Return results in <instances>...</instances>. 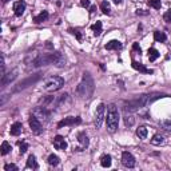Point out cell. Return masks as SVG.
<instances>
[{
  "label": "cell",
  "mask_w": 171,
  "mask_h": 171,
  "mask_svg": "<svg viewBox=\"0 0 171 171\" xmlns=\"http://www.w3.org/2000/svg\"><path fill=\"white\" fill-rule=\"evenodd\" d=\"M166 94H160V92H152V94H145V95H140L138 98L128 100V102L125 103V111L132 112V111H138V110L143 108V107H147L149 104H151L152 102L158 100L160 98H166Z\"/></svg>",
  "instance_id": "obj_1"
},
{
  "label": "cell",
  "mask_w": 171,
  "mask_h": 171,
  "mask_svg": "<svg viewBox=\"0 0 171 171\" xmlns=\"http://www.w3.org/2000/svg\"><path fill=\"white\" fill-rule=\"evenodd\" d=\"M29 62L32 63L33 67H42V66H50V64L63 67L66 63V58L62 52L55 51L51 53H39V55H35L32 58V60H29Z\"/></svg>",
  "instance_id": "obj_2"
},
{
  "label": "cell",
  "mask_w": 171,
  "mask_h": 171,
  "mask_svg": "<svg viewBox=\"0 0 171 171\" xmlns=\"http://www.w3.org/2000/svg\"><path fill=\"white\" fill-rule=\"evenodd\" d=\"M94 90H95V86H94V79L91 78L88 72L83 74L82 82L76 87V95L82 99H88L90 96L92 95Z\"/></svg>",
  "instance_id": "obj_3"
},
{
  "label": "cell",
  "mask_w": 171,
  "mask_h": 171,
  "mask_svg": "<svg viewBox=\"0 0 171 171\" xmlns=\"http://www.w3.org/2000/svg\"><path fill=\"white\" fill-rule=\"evenodd\" d=\"M119 126V111L118 107L111 103L107 107V130L110 132H115Z\"/></svg>",
  "instance_id": "obj_4"
},
{
  "label": "cell",
  "mask_w": 171,
  "mask_h": 171,
  "mask_svg": "<svg viewBox=\"0 0 171 171\" xmlns=\"http://www.w3.org/2000/svg\"><path fill=\"white\" fill-rule=\"evenodd\" d=\"M64 86V79L62 76H51L43 82V90L48 92H55Z\"/></svg>",
  "instance_id": "obj_5"
},
{
  "label": "cell",
  "mask_w": 171,
  "mask_h": 171,
  "mask_svg": "<svg viewBox=\"0 0 171 171\" xmlns=\"http://www.w3.org/2000/svg\"><path fill=\"white\" fill-rule=\"evenodd\" d=\"M72 106V99L71 96L68 95V94H62L60 96L56 98V102H55V107H53V110H56V111H68L70 108H71Z\"/></svg>",
  "instance_id": "obj_6"
},
{
  "label": "cell",
  "mask_w": 171,
  "mask_h": 171,
  "mask_svg": "<svg viewBox=\"0 0 171 171\" xmlns=\"http://www.w3.org/2000/svg\"><path fill=\"white\" fill-rule=\"evenodd\" d=\"M32 115H35L40 122L43 123H48L51 120V112L48 111V108H46L44 106H39V107H35L32 110Z\"/></svg>",
  "instance_id": "obj_7"
},
{
  "label": "cell",
  "mask_w": 171,
  "mask_h": 171,
  "mask_svg": "<svg viewBox=\"0 0 171 171\" xmlns=\"http://www.w3.org/2000/svg\"><path fill=\"white\" fill-rule=\"evenodd\" d=\"M42 75H43V74L38 72V74H35V75H32V76H29V78H27L26 80H22V82L18 83V86L15 87V91H16V92H18V91H22V90L27 88V87L32 86L33 83H36L40 78H42Z\"/></svg>",
  "instance_id": "obj_8"
},
{
  "label": "cell",
  "mask_w": 171,
  "mask_h": 171,
  "mask_svg": "<svg viewBox=\"0 0 171 171\" xmlns=\"http://www.w3.org/2000/svg\"><path fill=\"white\" fill-rule=\"evenodd\" d=\"M104 112H106V104L104 103H100L95 112V127L96 128H100V126H102L103 119H104Z\"/></svg>",
  "instance_id": "obj_9"
},
{
  "label": "cell",
  "mask_w": 171,
  "mask_h": 171,
  "mask_svg": "<svg viewBox=\"0 0 171 171\" xmlns=\"http://www.w3.org/2000/svg\"><path fill=\"white\" fill-rule=\"evenodd\" d=\"M28 123H29V127H31V130L33 131V134H36V135H39V134L43 132V126H42V122L36 118L35 115H31L28 119Z\"/></svg>",
  "instance_id": "obj_10"
},
{
  "label": "cell",
  "mask_w": 171,
  "mask_h": 171,
  "mask_svg": "<svg viewBox=\"0 0 171 171\" xmlns=\"http://www.w3.org/2000/svg\"><path fill=\"white\" fill-rule=\"evenodd\" d=\"M135 158H134V155L131 152L128 151H125L122 154V165L127 167V169H132V167H135Z\"/></svg>",
  "instance_id": "obj_11"
},
{
  "label": "cell",
  "mask_w": 171,
  "mask_h": 171,
  "mask_svg": "<svg viewBox=\"0 0 171 171\" xmlns=\"http://www.w3.org/2000/svg\"><path fill=\"white\" fill-rule=\"evenodd\" d=\"M82 123V119L79 116H68V118H64L63 120H60L58 123V127L62 128L64 126H75V125H80Z\"/></svg>",
  "instance_id": "obj_12"
},
{
  "label": "cell",
  "mask_w": 171,
  "mask_h": 171,
  "mask_svg": "<svg viewBox=\"0 0 171 171\" xmlns=\"http://www.w3.org/2000/svg\"><path fill=\"white\" fill-rule=\"evenodd\" d=\"M18 70H12L11 72H8L7 75H4V76H2V80H0V86L2 87H5L8 83H11L12 80H15L16 79V76H18Z\"/></svg>",
  "instance_id": "obj_13"
},
{
  "label": "cell",
  "mask_w": 171,
  "mask_h": 171,
  "mask_svg": "<svg viewBox=\"0 0 171 171\" xmlns=\"http://www.w3.org/2000/svg\"><path fill=\"white\" fill-rule=\"evenodd\" d=\"M52 145L56 150H62V151H64V150L67 149V146H68L66 142V139L63 138L62 135H56L55 138L52 139Z\"/></svg>",
  "instance_id": "obj_14"
},
{
  "label": "cell",
  "mask_w": 171,
  "mask_h": 171,
  "mask_svg": "<svg viewBox=\"0 0 171 171\" xmlns=\"http://www.w3.org/2000/svg\"><path fill=\"white\" fill-rule=\"evenodd\" d=\"M78 142L80 143V147L75 149L76 151H83V149L88 147L90 140H88V136H87V134H86L84 131H82V132H79V134H78Z\"/></svg>",
  "instance_id": "obj_15"
},
{
  "label": "cell",
  "mask_w": 171,
  "mask_h": 171,
  "mask_svg": "<svg viewBox=\"0 0 171 171\" xmlns=\"http://www.w3.org/2000/svg\"><path fill=\"white\" fill-rule=\"evenodd\" d=\"M131 66H132V68L134 70H136V71H139V72H142V74H154L152 70H150V68H147V67L145 64H142V63H138V62H135V60H132V63H131Z\"/></svg>",
  "instance_id": "obj_16"
},
{
  "label": "cell",
  "mask_w": 171,
  "mask_h": 171,
  "mask_svg": "<svg viewBox=\"0 0 171 171\" xmlns=\"http://www.w3.org/2000/svg\"><path fill=\"white\" fill-rule=\"evenodd\" d=\"M26 3L22 2V0H19V2H16L15 4H13V11H15V15L18 16V18H20V16L24 13L26 11Z\"/></svg>",
  "instance_id": "obj_17"
},
{
  "label": "cell",
  "mask_w": 171,
  "mask_h": 171,
  "mask_svg": "<svg viewBox=\"0 0 171 171\" xmlns=\"http://www.w3.org/2000/svg\"><path fill=\"white\" fill-rule=\"evenodd\" d=\"M22 131H23V125L20 122H15L11 126V130H9L12 136H19L20 134H22Z\"/></svg>",
  "instance_id": "obj_18"
},
{
  "label": "cell",
  "mask_w": 171,
  "mask_h": 171,
  "mask_svg": "<svg viewBox=\"0 0 171 171\" xmlns=\"http://www.w3.org/2000/svg\"><path fill=\"white\" fill-rule=\"evenodd\" d=\"M104 47H106V50H110V51H111V50H116V51H118V50L123 48V44L119 40H111V42H108Z\"/></svg>",
  "instance_id": "obj_19"
},
{
  "label": "cell",
  "mask_w": 171,
  "mask_h": 171,
  "mask_svg": "<svg viewBox=\"0 0 171 171\" xmlns=\"http://www.w3.org/2000/svg\"><path fill=\"white\" fill-rule=\"evenodd\" d=\"M48 16H50L48 11H42L38 16H35V18H33V23H35V24H40V23L46 22V20L48 19Z\"/></svg>",
  "instance_id": "obj_20"
},
{
  "label": "cell",
  "mask_w": 171,
  "mask_h": 171,
  "mask_svg": "<svg viewBox=\"0 0 171 171\" xmlns=\"http://www.w3.org/2000/svg\"><path fill=\"white\" fill-rule=\"evenodd\" d=\"M38 167H39V165H38V162H36L35 155H29V156H28V160H27V163H26V169L36 170Z\"/></svg>",
  "instance_id": "obj_21"
},
{
  "label": "cell",
  "mask_w": 171,
  "mask_h": 171,
  "mask_svg": "<svg viewBox=\"0 0 171 171\" xmlns=\"http://www.w3.org/2000/svg\"><path fill=\"white\" fill-rule=\"evenodd\" d=\"M125 125L126 127H131L135 125V118L131 115V112H128V111H125Z\"/></svg>",
  "instance_id": "obj_22"
},
{
  "label": "cell",
  "mask_w": 171,
  "mask_h": 171,
  "mask_svg": "<svg viewBox=\"0 0 171 171\" xmlns=\"http://www.w3.org/2000/svg\"><path fill=\"white\" fill-rule=\"evenodd\" d=\"M111 155H108V154H104V155H102V158H100V165L102 167H110L111 166Z\"/></svg>",
  "instance_id": "obj_23"
},
{
  "label": "cell",
  "mask_w": 171,
  "mask_h": 171,
  "mask_svg": "<svg viewBox=\"0 0 171 171\" xmlns=\"http://www.w3.org/2000/svg\"><path fill=\"white\" fill-rule=\"evenodd\" d=\"M159 56H160V53H159V51L156 48H150L149 50V60L150 62H155Z\"/></svg>",
  "instance_id": "obj_24"
},
{
  "label": "cell",
  "mask_w": 171,
  "mask_h": 171,
  "mask_svg": "<svg viewBox=\"0 0 171 171\" xmlns=\"http://www.w3.org/2000/svg\"><path fill=\"white\" fill-rule=\"evenodd\" d=\"M154 39H155L156 42H159V43H165L166 40H167V36H166L165 32L155 31V32H154Z\"/></svg>",
  "instance_id": "obj_25"
},
{
  "label": "cell",
  "mask_w": 171,
  "mask_h": 171,
  "mask_svg": "<svg viewBox=\"0 0 171 171\" xmlns=\"http://www.w3.org/2000/svg\"><path fill=\"white\" fill-rule=\"evenodd\" d=\"M47 162H48V165H50V166L56 167V166L59 165L60 159H59V156H58V155H55V154H51V155L48 156V159H47Z\"/></svg>",
  "instance_id": "obj_26"
},
{
  "label": "cell",
  "mask_w": 171,
  "mask_h": 171,
  "mask_svg": "<svg viewBox=\"0 0 171 171\" xmlns=\"http://www.w3.org/2000/svg\"><path fill=\"white\" fill-rule=\"evenodd\" d=\"M100 9H102V12L104 13V15H110L111 13V5H110L108 2H102L100 3Z\"/></svg>",
  "instance_id": "obj_27"
},
{
  "label": "cell",
  "mask_w": 171,
  "mask_h": 171,
  "mask_svg": "<svg viewBox=\"0 0 171 171\" xmlns=\"http://www.w3.org/2000/svg\"><path fill=\"white\" fill-rule=\"evenodd\" d=\"M11 150H12V147H11V145H9L8 142H3L2 143V147H0V152H2V155H7Z\"/></svg>",
  "instance_id": "obj_28"
},
{
  "label": "cell",
  "mask_w": 171,
  "mask_h": 171,
  "mask_svg": "<svg viewBox=\"0 0 171 171\" xmlns=\"http://www.w3.org/2000/svg\"><path fill=\"white\" fill-rule=\"evenodd\" d=\"M163 143H165V139L162 135H154V138L151 139V145L154 146H162Z\"/></svg>",
  "instance_id": "obj_29"
},
{
  "label": "cell",
  "mask_w": 171,
  "mask_h": 171,
  "mask_svg": "<svg viewBox=\"0 0 171 171\" xmlns=\"http://www.w3.org/2000/svg\"><path fill=\"white\" fill-rule=\"evenodd\" d=\"M91 29L94 31V35L95 36H99L102 33V22H96L95 24L91 27Z\"/></svg>",
  "instance_id": "obj_30"
},
{
  "label": "cell",
  "mask_w": 171,
  "mask_h": 171,
  "mask_svg": "<svg viewBox=\"0 0 171 171\" xmlns=\"http://www.w3.org/2000/svg\"><path fill=\"white\" fill-rule=\"evenodd\" d=\"M159 126L162 127L163 130H166V131H170V132H171V119L160 120V122H159Z\"/></svg>",
  "instance_id": "obj_31"
},
{
  "label": "cell",
  "mask_w": 171,
  "mask_h": 171,
  "mask_svg": "<svg viewBox=\"0 0 171 171\" xmlns=\"http://www.w3.org/2000/svg\"><path fill=\"white\" fill-rule=\"evenodd\" d=\"M136 135H138L140 139H146V136H147V127L140 126L139 128L136 130Z\"/></svg>",
  "instance_id": "obj_32"
},
{
  "label": "cell",
  "mask_w": 171,
  "mask_h": 171,
  "mask_svg": "<svg viewBox=\"0 0 171 171\" xmlns=\"http://www.w3.org/2000/svg\"><path fill=\"white\" fill-rule=\"evenodd\" d=\"M149 5L152 7V8H155V9H160L162 3H160V0H149Z\"/></svg>",
  "instance_id": "obj_33"
},
{
  "label": "cell",
  "mask_w": 171,
  "mask_h": 171,
  "mask_svg": "<svg viewBox=\"0 0 171 171\" xmlns=\"http://www.w3.org/2000/svg\"><path fill=\"white\" fill-rule=\"evenodd\" d=\"M18 145H19V147H20V154H26L27 152V150H28V143H26V142H18Z\"/></svg>",
  "instance_id": "obj_34"
},
{
  "label": "cell",
  "mask_w": 171,
  "mask_h": 171,
  "mask_svg": "<svg viewBox=\"0 0 171 171\" xmlns=\"http://www.w3.org/2000/svg\"><path fill=\"white\" fill-rule=\"evenodd\" d=\"M70 33H72L74 36H75L76 39H78V42H82V33L79 32V29H74V28H70L68 29Z\"/></svg>",
  "instance_id": "obj_35"
},
{
  "label": "cell",
  "mask_w": 171,
  "mask_h": 171,
  "mask_svg": "<svg viewBox=\"0 0 171 171\" xmlns=\"http://www.w3.org/2000/svg\"><path fill=\"white\" fill-rule=\"evenodd\" d=\"M4 170L5 171H18V166L16 165H13V163H8V165H5L4 166Z\"/></svg>",
  "instance_id": "obj_36"
},
{
  "label": "cell",
  "mask_w": 171,
  "mask_h": 171,
  "mask_svg": "<svg viewBox=\"0 0 171 171\" xmlns=\"http://www.w3.org/2000/svg\"><path fill=\"white\" fill-rule=\"evenodd\" d=\"M163 19H165L166 23H171V9H169L167 12H165V15H163Z\"/></svg>",
  "instance_id": "obj_37"
},
{
  "label": "cell",
  "mask_w": 171,
  "mask_h": 171,
  "mask_svg": "<svg viewBox=\"0 0 171 171\" xmlns=\"http://www.w3.org/2000/svg\"><path fill=\"white\" fill-rule=\"evenodd\" d=\"M132 50H134V51H136L138 53H140V52H142V48H140V47H139V44H138V43H134V44H132Z\"/></svg>",
  "instance_id": "obj_38"
},
{
  "label": "cell",
  "mask_w": 171,
  "mask_h": 171,
  "mask_svg": "<svg viewBox=\"0 0 171 171\" xmlns=\"http://www.w3.org/2000/svg\"><path fill=\"white\" fill-rule=\"evenodd\" d=\"M80 5L84 7V8H88L90 7V0H80Z\"/></svg>",
  "instance_id": "obj_39"
},
{
  "label": "cell",
  "mask_w": 171,
  "mask_h": 171,
  "mask_svg": "<svg viewBox=\"0 0 171 171\" xmlns=\"http://www.w3.org/2000/svg\"><path fill=\"white\" fill-rule=\"evenodd\" d=\"M136 15H143V16H146V15H149V12H147V11H143V9H138V11H136Z\"/></svg>",
  "instance_id": "obj_40"
},
{
  "label": "cell",
  "mask_w": 171,
  "mask_h": 171,
  "mask_svg": "<svg viewBox=\"0 0 171 171\" xmlns=\"http://www.w3.org/2000/svg\"><path fill=\"white\" fill-rule=\"evenodd\" d=\"M95 9H96V5H91V7H90V12H94V11H95Z\"/></svg>",
  "instance_id": "obj_41"
},
{
  "label": "cell",
  "mask_w": 171,
  "mask_h": 171,
  "mask_svg": "<svg viewBox=\"0 0 171 171\" xmlns=\"http://www.w3.org/2000/svg\"><path fill=\"white\" fill-rule=\"evenodd\" d=\"M114 3H115V4H119V3H122V0H112Z\"/></svg>",
  "instance_id": "obj_42"
},
{
  "label": "cell",
  "mask_w": 171,
  "mask_h": 171,
  "mask_svg": "<svg viewBox=\"0 0 171 171\" xmlns=\"http://www.w3.org/2000/svg\"><path fill=\"white\" fill-rule=\"evenodd\" d=\"M2 2H3V3H7V2H8V0H2Z\"/></svg>",
  "instance_id": "obj_43"
}]
</instances>
